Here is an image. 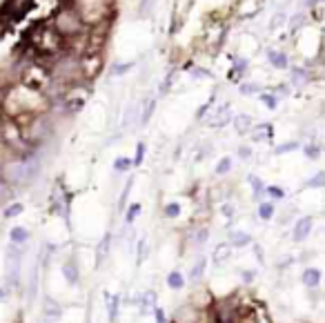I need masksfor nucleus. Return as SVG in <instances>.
I'll return each instance as SVG.
<instances>
[{
  "instance_id": "4be33fe9",
  "label": "nucleus",
  "mask_w": 325,
  "mask_h": 323,
  "mask_svg": "<svg viewBox=\"0 0 325 323\" xmlns=\"http://www.w3.org/2000/svg\"><path fill=\"white\" fill-rule=\"evenodd\" d=\"M130 165H132V161L130 158H118V161L114 163V167L118 172H125V170H130Z\"/></svg>"
},
{
  "instance_id": "20e7f679",
  "label": "nucleus",
  "mask_w": 325,
  "mask_h": 323,
  "mask_svg": "<svg viewBox=\"0 0 325 323\" xmlns=\"http://www.w3.org/2000/svg\"><path fill=\"white\" fill-rule=\"evenodd\" d=\"M43 312H45V321H47V323L58 321V319H60V314H63V310H60V305L56 303V301H51V299L45 301Z\"/></svg>"
},
{
  "instance_id": "f8f14e48",
  "label": "nucleus",
  "mask_w": 325,
  "mask_h": 323,
  "mask_svg": "<svg viewBox=\"0 0 325 323\" xmlns=\"http://www.w3.org/2000/svg\"><path fill=\"white\" fill-rule=\"evenodd\" d=\"M118 307H121V299H118V296H112V299H110V305H107V310H110V319H112V321L118 319Z\"/></svg>"
},
{
  "instance_id": "0eeeda50",
  "label": "nucleus",
  "mask_w": 325,
  "mask_h": 323,
  "mask_svg": "<svg viewBox=\"0 0 325 323\" xmlns=\"http://www.w3.org/2000/svg\"><path fill=\"white\" fill-rule=\"evenodd\" d=\"M29 241V232L25 228H14L12 230V243L14 245H23Z\"/></svg>"
},
{
  "instance_id": "a211bd4d",
  "label": "nucleus",
  "mask_w": 325,
  "mask_h": 323,
  "mask_svg": "<svg viewBox=\"0 0 325 323\" xmlns=\"http://www.w3.org/2000/svg\"><path fill=\"white\" fill-rule=\"evenodd\" d=\"M107 245H110V237H105L102 239V243L98 245V265L102 263V259H105V254H107Z\"/></svg>"
},
{
  "instance_id": "f257e3e1",
  "label": "nucleus",
  "mask_w": 325,
  "mask_h": 323,
  "mask_svg": "<svg viewBox=\"0 0 325 323\" xmlns=\"http://www.w3.org/2000/svg\"><path fill=\"white\" fill-rule=\"evenodd\" d=\"M20 263H23V250L18 245H9L5 250V274H7V283L16 285L18 283V272H20Z\"/></svg>"
},
{
  "instance_id": "9d476101",
  "label": "nucleus",
  "mask_w": 325,
  "mask_h": 323,
  "mask_svg": "<svg viewBox=\"0 0 325 323\" xmlns=\"http://www.w3.org/2000/svg\"><path fill=\"white\" fill-rule=\"evenodd\" d=\"M167 285H169V288H172V290H180V288H183V285H185L183 274H180V272H172V274L167 276Z\"/></svg>"
},
{
  "instance_id": "6ab92c4d",
  "label": "nucleus",
  "mask_w": 325,
  "mask_h": 323,
  "mask_svg": "<svg viewBox=\"0 0 325 323\" xmlns=\"http://www.w3.org/2000/svg\"><path fill=\"white\" fill-rule=\"evenodd\" d=\"M230 167H232V158H223V161L216 165V174H225V172H230Z\"/></svg>"
},
{
  "instance_id": "c85d7f7f",
  "label": "nucleus",
  "mask_w": 325,
  "mask_h": 323,
  "mask_svg": "<svg viewBox=\"0 0 325 323\" xmlns=\"http://www.w3.org/2000/svg\"><path fill=\"white\" fill-rule=\"evenodd\" d=\"M156 323H165V316H163L161 310H156Z\"/></svg>"
},
{
  "instance_id": "f03ea898",
  "label": "nucleus",
  "mask_w": 325,
  "mask_h": 323,
  "mask_svg": "<svg viewBox=\"0 0 325 323\" xmlns=\"http://www.w3.org/2000/svg\"><path fill=\"white\" fill-rule=\"evenodd\" d=\"M5 176L14 183H29L36 176V163H32V161L9 163V165L5 167Z\"/></svg>"
},
{
  "instance_id": "f3484780",
  "label": "nucleus",
  "mask_w": 325,
  "mask_h": 323,
  "mask_svg": "<svg viewBox=\"0 0 325 323\" xmlns=\"http://www.w3.org/2000/svg\"><path fill=\"white\" fill-rule=\"evenodd\" d=\"M138 212H141V205H138V203L130 205V209H127V214H125V221H127V223H132L134 219L138 217Z\"/></svg>"
},
{
  "instance_id": "b1692460",
  "label": "nucleus",
  "mask_w": 325,
  "mask_h": 323,
  "mask_svg": "<svg viewBox=\"0 0 325 323\" xmlns=\"http://www.w3.org/2000/svg\"><path fill=\"white\" fill-rule=\"evenodd\" d=\"M247 125H250V119H247V116H239V119H236V127H239V132H245Z\"/></svg>"
},
{
  "instance_id": "6e6552de",
  "label": "nucleus",
  "mask_w": 325,
  "mask_h": 323,
  "mask_svg": "<svg viewBox=\"0 0 325 323\" xmlns=\"http://www.w3.org/2000/svg\"><path fill=\"white\" fill-rule=\"evenodd\" d=\"M230 254H232V248L223 243V245H219V248L214 250V261H216V263H223V261L230 259Z\"/></svg>"
},
{
  "instance_id": "dca6fc26",
  "label": "nucleus",
  "mask_w": 325,
  "mask_h": 323,
  "mask_svg": "<svg viewBox=\"0 0 325 323\" xmlns=\"http://www.w3.org/2000/svg\"><path fill=\"white\" fill-rule=\"evenodd\" d=\"M180 214V205L178 203H167L165 205V217L167 219H176Z\"/></svg>"
},
{
  "instance_id": "5701e85b",
  "label": "nucleus",
  "mask_w": 325,
  "mask_h": 323,
  "mask_svg": "<svg viewBox=\"0 0 325 323\" xmlns=\"http://www.w3.org/2000/svg\"><path fill=\"white\" fill-rule=\"evenodd\" d=\"M325 183V174H316L312 181H307V187H321Z\"/></svg>"
},
{
  "instance_id": "9b49d317",
  "label": "nucleus",
  "mask_w": 325,
  "mask_h": 323,
  "mask_svg": "<svg viewBox=\"0 0 325 323\" xmlns=\"http://www.w3.org/2000/svg\"><path fill=\"white\" fill-rule=\"evenodd\" d=\"M205 256H200L198 261H196V265H194V270H192V281H198L200 276H203V272H205Z\"/></svg>"
},
{
  "instance_id": "ddd939ff",
  "label": "nucleus",
  "mask_w": 325,
  "mask_h": 323,
  "mask_svg": "<svg viewBox=\"0 0 325 323\" xmlns=\"http://www.w3.org/2000/svg\"><path fill=\"white\" fill-rule=\"evenodd\" d=\"M252 241L250 234H245V232H236L234 237H232V243L236 245V248H243V245H247Z\"/></svg>"
},
{
  "instance_id": "1a4fd4ad",
  "label": "nucleus",
  "mask_w": 325,
  "mask_h": 323,
  "mask_svg": "<svg viewBox=\"0 0 325 323\" xmlns=\"http://www.w3.org/2000/svg\"><path fill=\"white\" fill-rule=\"evenodd\" d=\"M207 239H209V230H205V228L196 230V232H194V237H192L194 248H200V245H205V241H207Z\"/></svg>"
},
{
  "instance_id": "423d86ee",
  "label": "nucleus",
  "mask_w": 325,
  "mask_h": 323,
  "mask_svg": "<svg viewBox=\"0 0 325 323\" xmlns=\"http://www.w3.org/2000/svg\"><path fill=\"white\" fill-rule=\"evenodd\" d=\"M63 274H65V279L69 281L71 285H74V283H78V279H80L78 268H76V263H74V261H67V263L63 265Z\"/></svg>"
},
{
  "instance_id": "c756f323",
  "label": "nucleus",
  "mask_w": 325,
  "mask_h": 323,
  "mask_svg": "<svg viewBox=\"0 0 325 323\" xmlns=\"http://www.w3.org/2000/svg\"><path fill=\"white\" fill-rule=\"evenodd\" d=\"M265 102H267V107H276V100L270 98V96H265Z\"/></svg>"
},
{
  "instance_id": "cd10ccee",
  "label": "nucleus",
  "mask_w": 325,
  "mask_h": 323,
  "mask_svg": "<svg viewBox=\"0 0 325 323\" xmlns=\"http://www.w3.org/2000/svg\"><path fill=\"white\" fill-rule=\"evenodd\" d=\"M305 154H307V156H312V158H316L318 150H316V147H305Z\"/></svg>"
},
{
  "instance_id": "aec40b11",
  "label": "nucleus",
  "mask_w": 325,
  "mask_h": 323,
  "mask_svg": "<svg viewBox=\"0 0 325 323\" xmlns=\"http://www.w3.org/2000/svg\"><path fill=\"white\" fill-rule=\"evenodd\" d=\"M270 60L276 65V67H285V56H281V54H274V51H270Z\"/></svg>"
},
{
  "instance_id": "4468645a",
  "label": "nucleus",
  "mask_w": 325,
  "mask_h": 323,
  "mask_svg": "<svg viewBox=\"0 0 325 323\" xmlns=\"http://www.w3.org/2000/svg\"><path fill=\"white\" fill-rule=\"evenodd\" d=\"M259 217L265 219V221H270V219L274 217V205H272V203H263L259 207Z\"/></svg>"
},
{
  "instance_id": "2eb2a0df",
  "label": "nucleus",
  "mask_w": 325,
  "mask_h": 323,
  "mask_svg": "<svg viewBox=\"0 0 325 323\" xmlns=\"http://www.w3.org/2000/svg\"><path fill=\"white\" fill-rule=\"evenodd\" d=\"M20 212H23V205H20V203H14V205H9V207H5L3 217H5V219H14V217H18Z\"/></svg>"
},
{
  "instance_id": "bb28decb",
  "label": "nucleus",
  "mask_w": 325,
  "mask_h": 323,
  "mask_svg": "<svg viewBox=\"0 0 325 323\" xmlns=\"http://www.w3.org/2000/svg\"><path fill=\"white\" fill-rule=\"evenodd\" d=\"M152 112H154V102H149V107L145 110V114H143V123H147V121H149V116H152Z\"/></svg>"
},
{
  "instance_id": "412c9836",
  "label": "nucleus",
  "mask_w": 325,
  "mask_h": 323,
  "mask_svg": "<svg viewBox=\"0 0 325 323\" xmlns=\"http://www.w3.org/2000/svg\"><path fill=\"white\" fill-rule=\"evenodd\" d=\"M250 183H252V189H254V196L259 198L263 194V183L259 181V178H254V176H250Z\"/></svg>"
},
{
  "instance_id": "7ed1b4c3",
  "label": "nucleus",
  "mask_w": 325,
  "mask_h": 323,
  "mask_svg": "<svg viewBox=\"0 0 325 323\" xmlns=\"http://www.w3.org/2000/svg\"><path fill=\"white\" fill-rule=\"evenodd\" d=\"M309 232H312V219L305 217V219H301V221L296 223L292 239H294V241H305V239L309 237Z\"/></svg>"
},
{
  "instance_id": "39448f33",
  "label": "nucleus",
  "mask_w": 325,
  "mask_h": 323,
  "mask_svg": "<svg viewBox=\"0 0 325 323\" xmlns=\"http://www.w3.org/2000/svg\"><path fill=\"white\" fill-rule=\"evenodd\" d=\"M303 283H305L307 288H316V285L321 283V272H318L316 268H307L305 272H303Z\"/></svg>"
},
{
  "instance_id": "a878e982",
  "label": "nucleus",
  "mask_w": 325,
  "mask_h": 323,
  "mask_svg": "<svg viewBox=\"0 0 325 323\" xmlns=\"http://www.w3.org/2000/svg\"><path fill=\"white\" fill-rule=\"evenodd\" d=\"M296 147H298V145H296V143H287V145H281V147H278V150H276V152H278V154H283V152H290V150H296Z\"/></svg>"
},
{
  "instance_id": "393cba45",
  "label": "nucleus",
  "mask_w": 325,
  "mask_h": 323,
  "mask_svg": "<svg viewBox=\"0 0 325 323\" xmlns=\"http://www.w3.org/2000/svg\"><path fill=\"white\" fill-rule=\"evenodd\" d=\"M265 192L270 194L272 198H283V196H285V194H283V189H281V187H267Z\"/></svg>"
}]
</instances>
